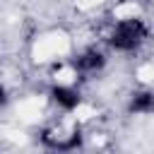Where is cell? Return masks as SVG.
<instances>
[{
    "mask_svg": "<svg viewBox=\"0 0 154 154\" xmlns=\"http://www.w3.org/2000/svg\"><path fill=\"white\" fill-rule=\"evenodd\" d=\"M147 36V26L140 19H125L116 26L113 36H111V46L118 51H132L140 46V41Z\"/></svg>",
    "mask_w": 154,
    "mask_h": 154,
    "instance_id": "cell-1",
    "label": "cell"
},
{
    "mask_svg": "<svg viewBox=\"0 0 154 154\" xmlns=\"http://www.w3.org/2000/svg\"><path fill=\"white\" fill-rule=\"evenodd\" d=\"M53 99H55V103H60L65 111H72V108L79 103V94L72 91V89H67V87H55V89H53Z\"/></svg>",
    "mask_w": 154,
    "mask_h": 154,
    "instance_id": "cell-2",
    "label": "cell"
},
{
    "mask_svg": "<svg viewBox=\"0 0 154 154\" xmlns=\"http://www.w3.org/2000/svg\"><path fill=\"white\" fill-rule=\"evenodd\" d=\"M79 70H96V67H101L103 65V55L99 53V51H87L77 63H75Z\"/></svg>",
    "mask_w": 154,
    "mask_h": 154,
    "instance_id": "cell-3",
    "label": "cell"
},
{
    "mask_svg": "<svg viewBox=\"0 0 154 154\" xmlns=\"http://www.w3.org/2000/svg\"><path fill=\"white\" fill-rule=\"evenodd\" d=\"M130 111L135 113H149L154 111V94H137L130 103Z\"/></svg>",
    "mask_w": 154,
    "mask_h": 154,
    "instance_id": "cell-4",
    "label": "cell"
},
{
    "mask_svg": "<svg viewBox=\"0 0 154 154\" xmlns=\"http://www.w3.org/2000/svg\"><path fill=\"white\" fill-rule=\"evenodd\" d=\"M0 103H5V89L0 87Z\"/></svg>",
    "mask_w": 154,
    "mask_h": 154,
    "instance_id": "cell-5",
    "label": "cell"
}]
</instances>
